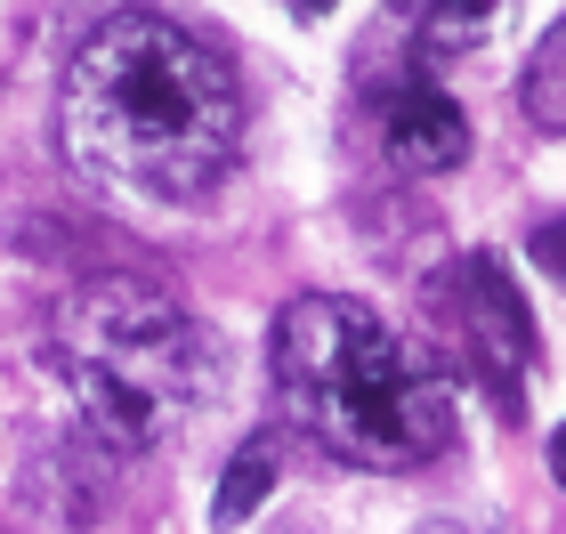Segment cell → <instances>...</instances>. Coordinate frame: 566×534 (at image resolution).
I'll list each match as a JSON object with an SVG mask.
<instances>
[{"instance_id": "obj_9", "label": "cell", "mask_w": 566, "mask_h": 534, "mask_svg": "<svg viewBox=\"0 0 566 534\" xmlns=\"http://www.w3.org/2000/svg\"><path fill=\"white\" fill-rule=\"evenodd\" d=\"M534 260H543L558 284H566V219H551V227H534Z\"/></svg>"}, {"instance_id": "obj_6", "label": "cell", "mask_w": 566, "mask_h": 534, "mask_svg": "<svg viewBox=\"0 0 566 534\" xmlns=\"http://www.w3.org/2000/svg\"><path fill=\"white\" fill-rule=\"evenodd\" d=\"M397 17H405V33H413L429 57H461V49L502 33L510 0H397Z\"/></svg>"}, {"instance_id": "obj_5", "label": "cell", "mask_w": 566, "mask_h": 534, "mask_svg": "<svg viewBox=\"0 0 566 534\" xmlns=\"http://www.w3.org/2000/svg\"><path fill=\"white\" fill-rule=\"evenodd\" d=\"M470 316H478L485 356H494V365H510V373H526L534 324H526V300H518V284L502 275V260H470Z\"/></svg>"}, {"instance_id": "obj_10", "label": "cell", "mask_w": 566, "mask_h": 534, "mask_svg": "<svg viewBox=\"0 0 566 534\" xmlns=\"http://www.w3.org/2000/svg\"><path fill=\"white\" fill-rule=\"evenodd\" d=\"M551 478H558V486H566V429H558V438H551Z\"/></svg>"}, {"instance_id": "obj_3", "label": "cell", "mask_w": 566, "mask_h": 534, "mask_svg": "<svg viewBox=\"0 0 566 534\" xmlns=\"http://www.w3.org/2000/svg\"><path fill=\"white\" fill-rule=\"evenodd\" d=\"M57 373L82 405L90 438L114 453H154L187 438L219 397L211 333L178 300L130 284V275L82 284L57 308Z\"/></svg>"}, {"instance_id": "obj_8", "label": "cell", "mask_w": 566, "mask_h": 534, "mask_svg": "<svg viewBox=\"0 0 566 534\" xmlns=\"http://www.w3.org/2000/svg\"><path fill=\"white\" fill-rule=\"evenodd\" d=\"M526 114L543 130H566V17L543 33V49L526 57Z\"/></svg>"}, {"instance_id": "obj_4", "label": "cell", "mask_w": 566, "mask_h": 534, "mask_svg": "<svg viewBox=\"0 0 566 534\" xmlns=\"http://www.w3.org/2000/svg\"><path fill=\"white\" fill-rule=\"evenodd\" d=\"M380 155H389L405 178H437L470 155V122L461 106L437 82H405L389 90V106H380Z\"/></svg>"}, {"instance_id": "obj_11", "label": "cell", "mask_w": 566, "mask_h": 534, "mask_svg": "<svg viewBox=\"0 0 566 534\" xmlns=\"http://www.w3.org/2000/svg\"><path fill=\"white\" fill-rule=\"evenodd\" d=\"M292 9H300V17H324V9H332V0H292Z\"/></svg>"}, {"instance_id": "obj_1", "label": "cell", "mask_w": 566, "mask_h": 534, "mask_svg": "<svg viewBox=\"0 0 566 534\" xmlns=\"http://www.w3.org/2000/svg\"><path fill=\"white\" fill-rule=\"evenodd\" d=\"M65 163L146 202L211 195L243 138V97L195 33L163 17H106L57 90Z\"/></svg>"}, {"instance_id": "obj_7", "label": "cell", "mask_w": 566, "mask_h": 534, "mask_svg": "<svg viewBox=\"0 0 566 534\" xmlns=\"http://www.w3.org/2000/svg\"><path fill=\"white\" fill-rule=\"evenodd\" d=\"M268 494H275V453H268V446H243L235 462H227L219 494H211V526H243Z\"/></svg>"}, {"instance_id": "obj_2", "label": "cell", "mask_w": 566, "mask_h": 534, "mask_svg": "<svg viewBox=\"0 0 566 534\" xmlns=\"http://www.w3.org/2000/svg\"><path fill=\"white\" fill-rule=\"evenodd\" d=\"M275 389L307 438L356 470H413L453 438V380L437 356L332 292L275 316Z\"/></svg>"}]
</instances>
